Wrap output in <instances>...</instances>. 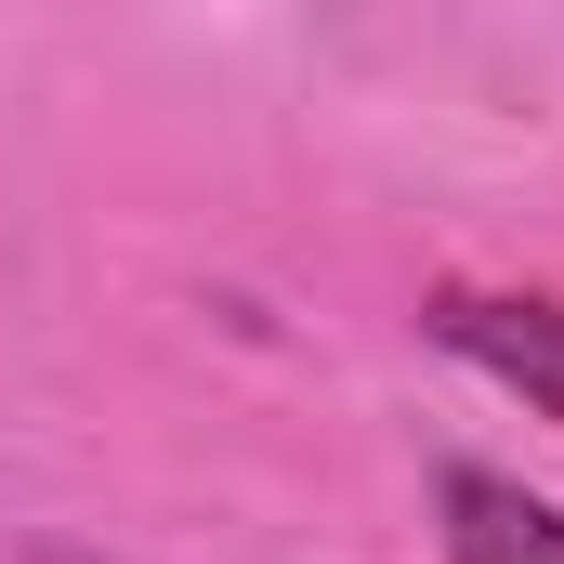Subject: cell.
Instances as JSON below:
<instances>
[{
	"label": "cell",
	"mask_w": 564,
	"mask_h": 564,
	"mask_svg": "<svg viewBox=\"0 0 564 564\" xmlns=\"http://www.w3.org/2000/svg\"><path fill=\"white\" fill-rule=\"evenodd\" d=\"M433 341L473 355L499 394H525L539 421H564V302H512V289H446L433 302Z\"/></svg>",
	"instance_id": "cell-1"
},
{
	"label": "cell",
	"mask_w": 564,
	"mask_h": 564,
	"mask_svg": "<svg viewBox=\"0 0 564 564\" xmlns=\"http://www.w3.org/2000/svg\"><path fill=\"white\" fill-rule=\"evenodd\" d=\"M446 552L459 564H564V512L499 486V473H446Z\"/></svg>",
	"instance_id": "cell-2"
}]
</instances>
